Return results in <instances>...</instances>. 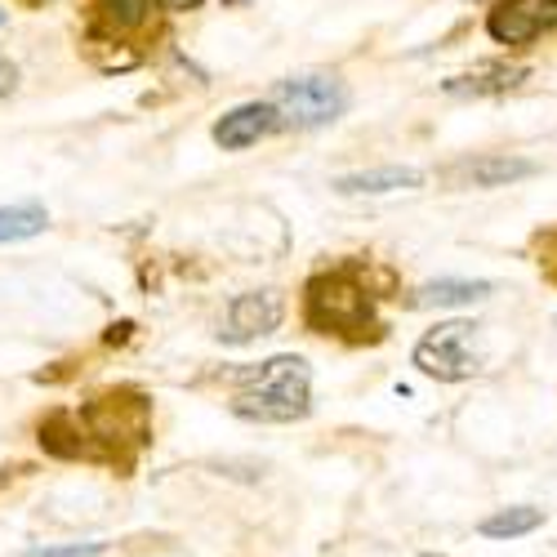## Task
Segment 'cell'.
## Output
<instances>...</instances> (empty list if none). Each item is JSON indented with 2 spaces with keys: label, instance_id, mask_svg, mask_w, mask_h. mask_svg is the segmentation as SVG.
I'll return each instance as SVG.
<instances>
[{
  "label": "cell",
  "instance_id": "6da1fadb",
  "mask_svg": "<svg viewBox=\"0 0 557 557\" xmlns=\"http://www.w3.org/2000/svg\"><path fill=\"white\" fill-rule=\"evenodd\" d=\"M148 442H152V401L138 388L99 393L89 406L76 410V420L72 410H50L40 420V446L59 459L129 469L134 455Z\"/></svg>",
  "mask_w": 557,
  "mask_h": 557
},
{
  "label": "cell",
  "instance_id": "7a4b0ae2",
  "mask_svg": "<svg viewBox=\"0 0 557 557\" xmlns=\"http://www.w3.org/2000/svg\"><path fill=\"white\" fill-rule=\"evenodd\" d=\"M380 295L366 286L361 263H339L331 272L308 276L304 286V326L317 335H335L348 344L384 339V321L375 312Z\"/></svg>",
  "mask_w": 557,
  "mask_h": 557
},
{
  "label": "cell",
  "instance_id": "3957f363",
  "mask_svg": "<svg viewBox=\"0 0 557 557\" xmlns=\"http://www.w3.org/2000/svg\"><path fill=\"white\" fill-rule=\"evenodd\" d=\"M227 384H232V410L255 424H295L308 420L312 410V370L295 352L232 370Z\"/></svg>",
  "mask_w": 557,
  "mask_h": 557
},
{
  "label": "cell",
  "instance_id": "277c9868",
  "mask_svg": "<svg viewBox=\"0 0 557 557\" xmlns=\"http://www.w3.org/2000/svg\"><path fill=\"white\" fill-rule=\"evenodd\" d=\"M268 103L276 108V116H282L286 129H321V125H331L348 112L352 89L331 72H308V76L276 81Z\"/></svg>",
  "mask_w": 557,
  "mask_h": 557
},
{
  "label": "cell",
  "instance_id": "5b68a950",
  "mask_svg": "<svg viewBox=\"0 0 557 557\" xmlns=\"http://www.w3.org/2000/svg\"><path fill=\"white\" fill-rule=\"evenodd\" d=\"M478 339V326L473 321H437V326L414 344V366L424 370L429 380H442V384H463V380H473L478 370H482V357L473 348Z\"/></svg>",
  "mask_w": 557,
  "mask_h": 557
},
{
  "label": "cell",
  "instance_id": "8992f818",
  "mask_svg": "<svg viewBox=\"0 0 557 557\" xmlns=\"http://www.w3.org/2000/svg\"><path fill=\"white\" fill-rule=\"evenodd\" d=\"M286 321V299L282 290H246L227 304L219 339L223 344H255L263 335H276Z\"/></svg>",
  "mask_w": 557,
  "mask_h": 557
},
{
  "label": "cell",
  "instance_id": "52a82bcc",
  "mask_svg": "<svg viewBox=\"0 0 557 557\" xmlns=\"http://www.w3.org/2000/svg\"><path fill=\"white\" fill-rule=\"evenodd\" d=\"M557 27V0H499L486 14V36L508 50H522V45L540 40L544 32Z\"/></svg>",
  "mask_w": 557,
  "mask_h": 557
},
{
  "label": "cell",
  "instance_id": "ba28073f",
  "mask_svg": "<svg viewBox=\"0 0 557 557\" xmlns=\"http://www.w3.org/2000/svg\"><path fill=\"white\" fill-rule=\"evenodd\" d=\"M540 165L527 157H508V152H482V157H463L442 170V183L450 188H508V183L535 178Z\"/></svg>",
  "mask_w": 557,
  "mask_h": 557
},
{
  "label": "cell",
  "instance_id": "9c48e42d",
  "mask_svg": "<svg viewBox=\"0 0 557 557\" xmlns=\"http://www.w3.org/2000/svg\"><path fill=\"white\" fill-rule=\"evenodd\" d=\"M272 129H282V116H276V108L268 99H259V103H242V108L223 112L214 121V144L223 152H246L259 144V138H268Z\"/></svg>",
  "mask_w": 557,
  "mask_h": 557
},
{
  "label": "cell",
  "instance_id": "30bf717a",
  "mask_svg": "<svg viewBox=\"0 0 557 557\" xmlns=\"http://www.w3.org/2000/svg\"><path fill=\"white\" fill-rule=\"evenodd\" d=\"M331 188L339 197H388V193H414L424 188V170L414 165H380V170H357V174H339Z\"/></svg>",
  "mask_w": 557,
  "mask_h": 557
},
{
  "label": "cell",
  "instance_id": "8fae6325",
  "mask_svg": "<svg viewBox=\"0 0 557 557\" xmlns=\"http://www.w3.org/2000/svg\"><path fill=\"white\" fill-rule=\"evenodd\" d=\"M157 0H89V23H95V36H108V40H125V36H138L152 27V10Z\"/></svg>",
  "mask_w": 557,
  "mask_h": 557
},
{
  "label": "cell",
  "instance_id": "7c38bea8",
  "mask_svg": "<svg viewBox=\"0 0 557 557\" xmlns=\"http://www.w3.org/2000/svg\"><path fill=\"white\" fill-rule=\"evenodd\" d=\"M527 76H531V67L495 59V63H482V67L463 72V76H450L442 89L455 99H486V95H508V89H518Z\"/></svg>",
  "mask_w": 557,
  "mask_h": 557
},
{
  "label": "cell",
  "instance_id": "4fadbf2b",
  "mask_svg": "<svg viewBox=\"0 0 557 557\" xmlns=\"http://www.w3.org/2000/svg\"><path fill=\"white\" fill-rule=\"evenodd\" d=\"M491 282H469V276H437V282L420 286L406 308H469V304H482L491 299Z\"/></svg>",
  "mask_w": 557,
  "mask_h": 557
},
{
  "label": "cell",
  "instance_id": "5bb4252c",
  "mask_svg": "<svg viewBox=\"0 0 557 557\" xmlns=\"http://www.w3.org/2000/svg\"><path fill=\"white\" fill-rule=\"evenodd\" d=\"M540 527H544V508L513 504V508H495L491 518H482L478 522V535H486V540H522V535H531Z\"/></svg>",
  "mask_w": 557,
  "mask_h": 557
},
{
  "label": "cell",
  "instance_id": "9a60e30c",
  "mask_svg": "<svg viewBox=\"0 0 557 557\" xmlns=\"http://www.w3.org/2000/svg\"><path fill=\"white\" fill-rule=\"evenodd\" d=\"M45 227H50V210L36 206V201L0 206V246H10V242H27V237H40Z\"/></svg>",
  "mask_w": 557,
  "mask_h": 557
},
{
  "label": "cell",
  "instance_id": "2e32d148",
  "mask_svg": "<svg viewBox=\"0 0 557 557\" xmlns=\"http://www.w3.org/2000/svg\"><path fill=\"white\" fill-rule=\"evenodd\" d=\"M108 544H45V548H27L23 557H99Z\"/></svg>",
  "mask_w": 557,
  "mask_h": 557
},
{
  "label": "cell",
  "instance_id": "e0dca14e",
  "mask_svg": "<svg viewBox=\"0 0 557 557\" xmlns=\"http://www.w3.org/2000/svg\"><path fill=\"white\" fill-rule=\"evenodd\" d=\"M18 89V63L10 54H0V99H10Z\"/></svg>",
  "mask_w": 557,
  "mask_h": 557
},
{
  "label": "cell",
  "instance_id": "ac0fdd59",
  "mask_svg": "<svg viewBox=\"0 0 557 557\" xmlns=\"http://www.w3.org/2000/svg\"><path fill=\"white\" fill-rule=\"evenodd\" d=\"M157 5H161L165 14H188V10H201L206 0H157Z\"/></svg>",
  "mask_w": 557,
  "mask_h": 557
},
{
  "label": "cell",
  "instance_id": "d6986e66",
  "mask_svg": "<svg viewBox=\"0 0 557 557\" xmlns=\"http://www.w3.org/2000/svg\"><path fill=\"white\" fill-rule=\"evenodd\" d=\"M125 335H129V321H121V326L108 331V344H116V339H125Z\"/></svg>",
  "mask_w": 557,
  "mask_h": 557
},
{
  "label": "cell",
  "instance_id": "ffe728a7",
  "mask_svg": "<svg viewBox=\"0 0 557 557\" xmlns=\"http://www.w3.org/2000/svg\"><path fill=\"white\" fill-rule=\"evenodd\" d=\"M5 23H10V14H5V10H0V27H5Z\"/></svg>",
  "mask_w": 557,
  "mask_h": 557
},
{
  "label": "cell",
  "instance_id": "44dd1931",
  "mask_svg": "<svg viewBox=\"0 0 557 557\" xmlns=\"http://www.w3.org/2000/svg\"><path fill=\"white\" fill-rule=\"evenodd\" d=\"M420 557H446V553H420Z\"/></svg>",
  "mask_w": 557,
  "mask_h": 557
}]
</instances>
